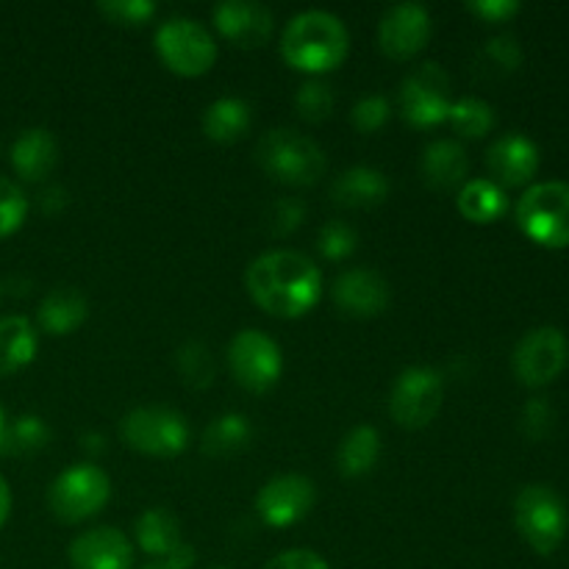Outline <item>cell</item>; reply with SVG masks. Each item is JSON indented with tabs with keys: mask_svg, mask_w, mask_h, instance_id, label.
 <instances>
[{
	"mask_svg": "<svg viewBox=\"0 0 569 569\" xmlns=\"http://www.w3.org/2000/svg\"><path fill=\"white\" fill-rule=\"evenodd\" d=\"M50 442L48 422L39 415H20L6 422L3 450L11 456H31L39 453Z\"/></svg>",
	"mask_w": 569,
	"mask_h": 569,
	"instance_id": "obj_29",
	"label": "cell"
},
{
	"mask_svg": "<svg viewBox=\"0 0 569 569\" xmlns=\"http://www.w3.org/2000/svg\"><path fill=\"white\" fill-rule=\"evenodd\" d=\"M81 445L87 450H92V453H100V450H103V448H100V445H106V439L100 437V433L89 431V433H83V437H81Z\"/></svg>",
	"mask_w": 569,
	"mask_h": 569,
	"instance_id": "obj_44",
	"label": "cell"
},
{
	"mask_svg": "<svg viewBox=\"0 0 569 569\" xmlns=\"http://www.w3.org/2000/svg\"><path fill=\"white\" fill-rule=\"evenodd\" d=\"M248 292L267 315L303 317L322 298V272L298 250H267L256 256L244 272Z\"/></svg>",
	"mask_w": 569,
	"mask_h": 569,
	"instance_id": "obj_1",
	"label": "cell"
},
{
	"mask_svg": "<svg viewBox=\"0 0 569 569\" xmlns=\"http://www.w3.org/2000/svg\"><path fill=\"white\" fill-rule=\"evenodd\" d=\"M111 498V478L92 461H78L53 478L48 506L61 522H81L98 515Z\"/></svg>",
	"mask_w": 569,
	"mask_h": 569,
	"instance_id": "obj_8",
	"label": "cell"
},
{
	"mask_svg": "<svg viewBox=\"0 0 569 569\" xmlns=\"http://www.w3.org/2000/svg\"><path fill=\"white\" fill-rule=\"evenodd\" d=\"M98 11L117 26H144L153 20L156 3L153 0H100Z\"/></svg>",
	"mask_w": 569,
	"mask_h": 569,
	"instance_id": "obj_37",
	"label": "cell"
},
{
	"mask_svg": "<svg viewBox=\"0 0 569 569\" xmlns=\"http://www.w3.org/2000/svg\"><path fill=\"white\" fill-rule=\"evenodd\" d=\"M211 569H233V567H211Z\"/></svg>",
	"mask_w": 569,
	"mask_h": 569,
	"instance_id": "obj_47",
	"label": "cell"
},
{
	"mask_svg": "<svg viewBox=\"0 0 569 569\" xmlns=\"http://www.w3.org/2000/svg\"><path fill=\"white\" fill-rule=\"evenodd\" d=\"M295 106H298L300 117L309 122H320L326 117H331L333 111V89L331 83H326L322 78H309L298 87L295 94Z\"/></svg>",
	"mask_w": 569,
	"mask_h": 569,
	"instance_id": "obj_32",
	"label": "cell"
},
{
	"mask_svg": "<svg viewBox=\"0 0 569 569\" xmlns=\"http://www.w3.org/2000/svg\"><path fill=\"white\" fill-rule=\"evenodd\" d=\"M389 114H392V103H389L387 94L381 92H367L350 109V122L356 126V131L361 133H376L378 128L387 126Z\"/></svg>",
	"mask_w": 569,
	"mask_h": 569,
	"instance_id": "obj_34",
	"label": "cell"
},
{
	"mask_svg": "<svg viewBox=\"0 0 569 569\" xmlns=\"http://www.w3.org/2000/svg\"><path fill=\"white\" fill-rule=\"evenodd\" d=\"M253 126V109L239 94H222L203 111V133L211 142L231 144L242 139Z\"/></svg>",
	"mask_w": 569,
	"mask_h": 569,
	"instance_id": "obj_22",
	"label": "cell"
},
{
	"mask_svg": "<svg viewBox=\"0 0 569 569\" xmlns=\"http://www.w3.org/2000/svg\"><path fill=\"white\" fill-rule=\"evenodd\" d=\"M264 569H331V567H328V561L322 559L320 553H315V550L292 548L272 556Z\"/></svg>",
	"mask_w": 569,
	"mask_h": 569,
	"instance_id": "obj_40",
	"label": "cell"
},
{
	"mask_svg": "<svg viewBox=\"0 0 569 569\" xmlns=\"http://www.w3.org/2000/svg\"><path fill=\"white\" fill-rule=\"evenodd\" d=\"M467 9L483 22H506L520 11V3L517 0H470Z\"/></svg>",
	"mask_w": 569,
	"mask_h": 569,
	"instance_id": "obj_41",
	"label": "cell"
},
{
	"mask_svg": "<svg viewBox=\"0 0 569 569\" xmlns=\"http://www.w3.org/2000/svg\"><path fill=\"white\" fill-rule=\"evenodd\" d=\"M3 431H6V415H3V406H0V453H3Z\"/></svg>",
	"mask_w": 569,
	"mask_h": 569,
	"instance_id": "obj_45",
	"label": "cell"
},
{
	"mask_svg": "<svg viewBox=\"0 0 569 569\" xmlns=\"http://www.w3.org/2000/svg\"><path fill=\"white\" fill-rule=\"evenodd\" d=\"M253 442V426L239 411H226L214 417L203 431V450L209 456H233L248 450Z\"/></svg>",
	"mask_w": 569,
	"mask_h": 569,
	"instance_id": "obj_28",
	"label": "cell"
},
{
	"mask_svg": "<svg viewBox=\"0 0 569 569\" xmlns=\"http://www.w3.org/2000/svg\"><path fill=\"white\" fill-rule=\"evenodd\" d=\"M481 53H483V61L492 64L495 70L500 72H515L517 67L522 64V59H526L520 39H517L515 33H498V37H492L487 44H483Z\"/></svg>",
	"mask_w": 569,
	"mask_h": 569,
	"instance_id": "obj_36",
	"label": "cell"
},
{
	"mask_svg": "<svg viewBox=\"0 0 569 569\" xmlns=\"http://www.w3.org/2000/svg\"><path fill=\"white\" fill-rule=\"evenodd\" d=\"M72 569H131L133 548L126 533L114 526H98L70 542Z\"/></svg>",
	"mask_w": 569,
	"mask_h": 569,
	"instance_id": "obj_17",
	"label": "cell"
},
{
	"mask_svg": "<svg viewBox=\"0 0 569 569\" xmlns=\"http://www.w3.org/2000/svg\"><path fill=\"white\" fill-rule=\"evenodd\" d=\"M448 122L453 126L456 133L467 139L487 137L495 128V109L492 103H487L483 98H459L450 103Z\"/></svg>",
	"mask_w": 569,
	"mask_h": 569,
	"instance_id": "obj_30",
	"label": "cell"
},
{
	"mask_svg": "<svg viewBox=\"0 0 569 569\" xmlns=\"http://www.w3.org/2000/svg\"><path fill=\"white\" fill-rule=\"evenodd\" d=\"M39 326L53 337H67L78 331L89 317V300L76 287H53L39 300Z\"/></svg>",
	"mask_w": 569,
	"mask_h": 569,
	"instance_id": "obj_21",
	"label": "cell"
},
{
	"mask_svg": "<svg viewBox=\"0 0 569 569\" xmlns=\"http://www.w3.org/2000/svg\"><path fill=\"white\" fill-rule=\"evenodd\" d=\"M356 244H359V233L345 220H328L320 228V233H317V250L331 261L348 259L356 250Z\"/></svg>",
	"mask_w": 569,
	"mask_h": 569,
	"instance_id": "obj_33",
	"label": "cell"
},
{
	"mask_svg": "<svg viewBox=\"0 0 569 569\" xmlns=\"http://www.w3.org/2000/svg\"><path fill=\"white\" fill-rule=\"evenodd\" d=\"M56 164H59V142L48 128H26L11 144V167L22 181H44Z\"/></svg>",
	"mask_w": 569,
	"mask_h": 569,
	"instance_id": "obj_19",
	"label": "cell"
},
{
	"mask_svg": "<svg viewBox=\"0 0 569 569\" xmlns=\"http://www.w3.org/2000/svg\"><path fill=\"white\" fill-rule=\"evenodd\" d=\"M517 226L542 248H567L569 244V183L542 181L533 183L517 200Z\"/></svg>",
	"mask_w": 569,
	"mask_h": 569,
	"instance_id": "obj_5",
	"label": "cell"
},
{
	"mask_svg": "<svg viewBox=\"0 0 569 569\" xmlns=\"http://www.w3.org/2000/svg\"><path fill=\"white\" fill-rule=\"evenodd\" d=\"M120 437L139 453L170 459L187 450L192 431L187 417L170 406H139L120 420Z\"/></svg>",
	"mask_w": 569,
	"mask_h": 569,
	"instance_id": "obj_6",
	"label": "cell"
},
{
	"mask_svg": "<svg viewBox=\"0 0 569 569\" xmlns=\"http://www.w3.org/2000/svg\"><path fill=\"white\" fill-rule=\"evenodd\" d=\"M556 411L548 403V398H531L520 411V431L533 442H542L553 431Z\"/></svg>",
	"mask_w": 569,
	"mask_h": 569,
	"instance_id": "obj_38",
	"label": "cell"
},
{
	"mask_svg": "<svg viewBox=\"0 0 569 569\" xmlns=\"http://www.w3.org/2000/svg\"><path fill=\"white\" fill-rule=\"evenodd\" d=\"M445 400V378L433 367H406L389 389V415L403 428H426Z\"/></svg>",
	"mask_w": 569,
	"mask_h": 569,
	"instance_id": "obj_9",
	"label": "cell"
},
{
	"mask_svg": "<svg viewBox=\"0 0 569 569\" xmlns=\"http://www.w3.org/2000/svg\"><path fill=\"white\" fill-rule=\"evenodd\" d=\"M176 370L178 376L183 378L187 387L206 389L211 387V381H214L217 365H214V356H211V350L206 348L203 342L189 339V342H183L181 348L176 350Z\"/></svg>",
	"mask_w": 569,
	"mask_h": 569,
	"instance_id": "obj_31",
	"label": "cell"
},
{
	"mask_svg": "<svg viewBox=\"0 0 569 569\" xmlns=\"http://www.w3.org/2000/svg\"><path fill=\"white\" fill-rule=\"evenodd\" d=\"M211 20L217 31L237 42L239 48H259L272 37V28H276L270 6L256 3V0H222L211 11Z\"/></svg>",
	"mask_w": 569,
	"mask_h": 569,
	"instance_id": "obj_16",
	"label": "cell"
},
{
	"mask_svg": "<svg viewBox=\"0 0 569 569\" xmlns=\"http://www.w3.org/2000/svg\"><path fill=\"white\" fill-rule=\"evenodd\" d=\"M9 515H11V489L9 483H6V478L0 476V526L9 520Z\"/></svg>",
	"mask_w": 569,
	"mask_h": 569,
	"instance_id": "obj_43",
	"label": "cell"
},
{
	"mask_svg": "<svg viewBox=\"0 0 569 569\" xmlns=\"http://www.w3.org/2000/svg\"><path fill=\"white\" fill-rule=\"evenodd\" d=\"M317 487L309 476L283 472L270 478L256 495V511L272 528H289L315 509Z\"/></svg>",
	"mask_w": 569,
	"mask_h": 569,
	"instance_id": "obj_13",
	"label": "cell"
},
{
	"mask_svg": "<svg viewBox=\"0 0 569 569\" xmlns=\"http://www.w3.org/2000/svg\"><path fill=\"white\" fill-rule=\"evenodd\" d=\"M569 361V339L561 328L539 326L522 333L511 353V367L526 387H548L565 372Z\"/></svg>",
	"mask_w": 569,
	"mask_h": 569,
	"instance_id": "obj_12",
	"label": "cell"
},
{
	"mask_svg": "<svg viewBox=\"0 0 569 569\" xmlns=\"http://www.w3.org/2000/svg\"><path fill=\"white\" fill-rule=\"evenodd\" d=\"M67 203H70V192H67L61 183H50V187H44L42 194H39V209H42L44 214H61V211L67 209Z\"/></svg>",
	"mask_w": 569,
	"mask_h": 569,
	"instance_id": "obj_42",
	"label": "cell"
},
{
	"mask_svg": "<svg viewBox=\"0 0 569 569\" xmlns=\"http://www.w3.org/2000/svg\"><path fill=\"white\" fill-rule=\"evenodd\" d=\"M433 31L431 14L417 0H403L383 11L378 22V44L392 59H411L428 44Z\"/></svg>",
	"mask_w": 569,
	"mask_h": 569,
	"instance_id": "obj_14",
	"label": "cell"
},
{
	"mask_svg": "<svg viewBox=\"0 0 569 569\" xmlns=\"http://www.w3.org/2000/svg\"><path fill=\"white\" fill-rule=\"evenodd\" d=\"M450 76L437 61H426L403 78L398 92L400 114L417 128H433L448 120Z\"/></svg>",
	"mask_w": 569,
	"mask_h": 569,
	"instance_id": "obj_11",
	"label": "cell"
},
{
	"mask_svg": "<svg viewBox=\"0 0 569 569\" xmlns=\"http://www.w3.org/2000/svg\"><path fill=\"white\" fill-rule=\"evenodd\" d=\"M350 33L342 17L326 9H306L287 22L281 56L289 67L309 76L331 72L348 59Z\"/></svg>",
	"mask_w": 569,
	"mask_h": 569,
	"instance_id": "obj_2",
	"label": "cell"
},
{
	"mask_svg": "<svg viewBox=\"0 0 569 569\" xmlns=\"http://www.w3.org/2000/svg\"><path fill=\"white\" fill-rule=\"evenodd\" d=\"M137 542L156 561L172 559L176 550L183 545L178 517L170 509H164V506L144 509L137 520Z\"/></svg>",
	"mask_w": 569,
	"mask_h": 569,
	"instance_id": "obj_24",
	"label": "cell"
},
{
	"mask_svg": "<svg viewBox=\"0 0 569 569\" xmlns=\"http://www.w3.org/2000/svg\"><path fill=\"white\" fill-rule=\"evenodd\" d=\"M378 459H381V433L367 422L350 428L339 442L337 467L345 478L367 476V472L376 470Z\"/></svg>",
	"mask_w": 569,
	"mask_h": 569,
	"instance_id": "obj_26",
	"label": "cell"
},
{
	"mask_svg": "<svg viewBox=\"0 0 569 569\" xmlns=\"http://www.w3.org/2000/svg\"><path fill=\"white\" fill-rule=\"evenodd\" d=\"M515 526L537 553L550 556L567 537L569 515L565 500L548 483H528L515 498Z\"/></svg>",
	"mask_w": 569,
	"mask_h": 569,
	"instance_id": "obj_4",
	"label": "cell"
},
{
	"mask_svg": "<svg viewBox=\"0 0 569 569\" xmlns=\"http://www.w3.org/2000/svg\"><path fill=\"white\" fill-rule=\"evenodd\" d=\"M487 170L500 187H522L539 170V148L520 131L503 133L487 150Z\"/></svg>",
	"mask_w": 569,
	"mask_h": 569,
	"instance_id": "obj_18",
	"label": "cell"
},
{
	"mask_svg": "<svg viewBox=\"0 0 569 569\" xmlns=\"http://www.w3.org/2000/svg\"><path fill=\"white\" fill-rule=\"evenodd\" d=\"M331 298L345 315L367 320V317H378L381 311H387L389 300H392V287L372 267H353L333 281Z\"/></svg>",
	"mask_w": 569,
	"mask_h": 569,
	"instance_id": "obj_15",
	"label": "cell"
},
{
	"mask_svg": "<svg viewBox=\"0 0 569 569\" xmlns=\"http://www.w3.org/2000/svg\"><path fill=\"white\" fill-rule=\"evenodd\" d=\"M28 214V194L22 192L20 183L0 176V237H9L26 222Z\"/></svg>",
	"mask_w": 569,
	"mask_h": 569,
	"instance_id": "obj_35",
	"label": "cell"
},
{
	"mask_svg": "<svg viewBox=\"0 0 569 569\" xmlns=\"http://www.w3.org/2000/svg\"><path fill=\"white\" fill-rule=\"evenodd\" d=\"M228 367L237 383L248 392H267L283 372V353L270 333L259 328H242L228 345Z\"/></svg>",
	"mask_w": 569,
	"mask_h": 569,
	"instance_id": "obj_10",
	"label": "cell"
},
{
	"mask_svg": "<svg viewBox=\"0 0 569 569\" xmlns=\"http://www.w3.org/2000/svg\"><path fill=\"white\" fill-rule=\"evenodd\" d=\"M389 178L378 167L356 164L348 167L333 181L331 194L345 209H376L389 198Z\"/></svg>",
	"mask_w": 569,
	"mask_h": 569,
	"instance_id": "obj_20",
	"label": "cell"
},
{
	"mask_svg": "<svg viewBox=\"0 0 569 569\" xmlns=\"http://www.w3.org/2000/svg\"><path fill=\"white\" fill-rule=\"evenodd\" d=\"M306 206L300 198H278L276 203L270 206V228L272 233H292L295 228L303 222Z\"/></svg>",
	"mask_w": 569,
	"mask_h": 569,
	"instance_id": "obj_39",
	"label": "cell"
},
{
	"mask_svg": "<svg viewBox=\"0 0 569 569\" xmlns=\"http://www.w3.org/2000/svg\"><path fill=\"white\" fill-rule=\"evenodd\" d=\"M467 150L456 139H433L422 150V176L433 189H456L467 178Z\"/></svg>",
	"mask_w": 569,
	"mask_h": 569,
	"instance_id": "obj_23",
	"label": "cell"
},
{
	"mask_svg": "<svg viewBox=\"0 0 569 569\" xmlns=\"http://www.w3.org/2000/svg\"><path fill=\"white\" fill-rule=\"evenodd\" d=\"M156 50L159 59L178 76H203L217 61V39L203 22L192 17H167L156 28Z\"/></svg>",
	"mask_w": 569,
	"mask_h": 569,
	"instance_id": "obj_7",
	"label": "cell"
},
{
	"mask_svg": "<svg viewBox=\"0 0 569 569\" xmlns=\"http://www.w3.org/2000/svg\"><path fill=\"white\" fill-rule=\"evenodd\" d=\"M142 569H172V567L164 565V561H153V565H148V567H142Z\"/></svg>",
	"mask_w": 569,
	"mask_h": 569,
	"instance_id": "obj_46",
	"label": "cell"
},
{
	"mask_svg": "<svg viewBox=\"0 0 569 569\" xmlns=\"http://www.w3.org/2000/svg\"><path fill=\"white\" fill-rule=\"evenodd\" d=\"M456 206L461 217L470 222H495L509 209V198H506V189L492 178H470L459 187Z\"/></svg>",
	"mask_w": 569,
	"mask_h": 569,
	"instance_id": "obj_27",
	"label": "cell"
},
{
	"mask_svg": "<svg viewBox=\"0 0 569 569\" xmlns=\"http://www.w3.org/2000/svg\"><path fill=\"white\" fill-rule=\"evenodd\" d=\"M37 348V328L31 326L28 317H0V378L31 365Z\"/></svg>",
	"mask_w": 569,
	"mask_h": 569,
	"instance_id": "obj_25",
	"label": "cell"
},
{
	"mask_svg": "<svg viewBox=\"0 0 569 569\" xmlns=\"http://www.w3.org/2000/svg\"><path fill=\"white\" fill-rule=\"evenodd\" d=\"M261 170L289 187H311L328 170V156L298 128H270L256 144Z\"/></svg>",
	"mask_w": 569,
	"mask_h": 569,
	"instance_id": "obj_3",
	"label": "cell"
}]
</instances>
